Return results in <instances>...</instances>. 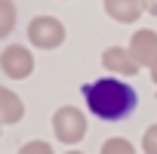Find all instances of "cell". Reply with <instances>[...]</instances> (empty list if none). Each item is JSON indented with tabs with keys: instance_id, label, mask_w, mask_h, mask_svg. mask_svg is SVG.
I'll return each instance as SVG.
<instances>
[{
	"instance_id": "cell-1",
	"label": "cell",
	"mask_w": 157,
	"mask_h": 154,
	"mask_svg": "<svg viewBox=\"0 0 157 154\" xmlns=\"http://www.w3.org/2000/svg\"><path fill=\"white\" fill-rule=\"evenodd\" d=\"M80 96L86 99L90 114L99 120H126L139 105V93L117 77H99L93 83H83Z\"/></svg>"
},
{
	"instance_id": "cell-7",
	"label": "cell",
	"mask_w": 157,
	"mask_h": 154,
	"mask_svg": "<svg viewBox=\"0 0 157 154\" xmlns=\"http://www.w3.org/2000/svg\"><path fill=\"white\" fill-rule=\"evenodd\" d=\"M102 6H105V13H108L114 22L129 25V22H136V19L142 16L145 0H102Z\"/></svg>"
},
{
	"instance_id": "cell-10",
	"label": "cell",
	"mask_w": 157,
	"mask_h": 154,
	"mask_svg": "<svg viewBox=\"0 0 157 154\" xmlns=\"http://www.w3.org/2000/svg\"><path fill=\"white\" fill-rule=\"evenodd\" d=\"M99 154H136V145H132L129 139H123V136H114V139H108V142L102 145Z\"/></svg>"
},
{
	"instance_id": "cell-15",
	"label": "cell",
	"mask_w": 157,
	"mask_h": 154,
	"mask_svg": "<svg viewBox=\"0 0 157 154\" xmlns=\"http://www.w3.org/2000/svg\"><path fill=\"white\" fill-rule=\"evenodd\" d=\"M68 154H83V151H68Z\"/></svg>"
},
{
	"instance_id": "cell-6",
	"label": "cell",
	"mask_w": 157,
	"mask_h": 154,
	"mask_svg": "<svg viewBox=\"0 0 157 154\" xmlns=\"http://www.w3.org/2000/svg\"><path fill=\"white\" fill-rule=\"evenodd\" d=\"M102 65H105V71H111L117 77H132L139 71V65H136V59L129 56L126 46H108L102 52Z\"/></svg>"
},
{
	"instance_id": "cell-13",
	"label": "cell",
	"mask_w": 157,
	"mask_h": 154,
	"mask_svg": "<svg viewBox=\"0 0 157 154\" xmlns=\"http://www.w3.org/2000/svg\"><path fill=\"white\" fill-rule=\"evenodd\" d=\"M145 10H148L151 16H157V0H145Z\"/></svg>"
},
{
	"instance_id": "cell-12",
	"label": "cell",
	"mask_w": 157,
	"mask_h": 154,
	"mask_svg": "<svg viewBox=\"0 0 157 154\" xmlns=\"http://www.w3.org/2000/svg\"><path fill=\"white\" fill-rule=\"evenodd\" d=\"M142 151L145 154H157V123H151L142 136Z\"/></svg>"
},
{
	"instance_id": "cell-14",
	"label": "cell",
	"mask_w": 157,
	"mask_h": 154,
	"mask_svg": "<svg viewBox=\"0 0 157 154\" xmlns=\"http://www.w3.org/2000/svg\"><path fill=\"white\" fill-rule=\"evenodd\" d=\"M151 80H154V83H157V62H154V65H151Z\"/></svg>"
},
{
	"instance_id": "cell-11",
	"label": "cell",
	"mask_w": 157,
	"mask_h": 154,
	"mask_svg": "<svg viewBox=\"0 0 157 154\" xmlns=\"http://www.w3.org/2000/svg\"><path fill=\"white\" fill-rule=\"evenodd\" d=\"M19 154H52V145L43 142V139H31V142H25L19 148Z\"/></svg>"
},
{
	"instance_id": "cell-4",
	"label": "cell",
	"mask_w": 157,
	"mask_h": 154,
	"mask_svg": "<svg viewBox=\"0 0 157 154\" xmlns=\"http://www.w3.org/2000/svg\"><path fill=\"white\" fill-rule=\"evenodd\" d=\"M0 68H3V74L13 77V80H25V77L34 74V56H31L28 46L10 43L3 52H0Z\"/></svg>"
},
{
	"instance_id": "cell-2",
	"label": "cell",
	"mask_w": 157,
	"mask_h": 154,
	"mask_svg": "<svg viewBox=\"0 0 157 154\" xmlns=\"http://www.w3.org/2000/svg\"><path fill=\"white\" fill-rule=\"evenodd\" d=\"M52 133L59 142L65 145H77L83 136H86V117L80 108H74V105H65L52 114Z\"/></svg>"
},
{
	"instance_id": "cell-16",
	"label": "cell",
	"mask_w": 157,
	"mask_h": 154,
	"mask_svg": "<svg viewBox=\"0 0 157 154\" xmlns=\"http://www.w3.org/2000/svg\"><path fill=\"white\" fill-rule=\"evenodd\" d=\"M0 126H3V123H0ZM0 133H3V129H0Z\"/></svg>"
},
{
	"instance_id": "cell-3",
	"label": "cell",
	"mask_w": 157,
	"mask_h": 154,
	"mask_svg": "<svg viewBox=\"0 0 157 154\" xmlns=\"http://www.w3.org/2000/svg\"><path fill=\"white\" fill-rule=\"evenodd\" d=\"M28 40L37 49H56L65 43V25L56 16H34L28 22Z\"/></svg>"
},
{
	"instance_id": "cell-8",
	"label": "cell",
	"mask_w": 157,
	"mask_h": 154,
	"mask_svg": "<svg viewBox=\"0 0 157 154\" xmlns=\"http://www.w3.org/2000/svg\"><path fill=\"white\" fill-rule=\"evenodd\" d=\"M25 117V102L6 90V87H0V123H19Z\"/></svg>"
},
{
	"instance_id": "cell-5",
	"label": "cell",
	"mask_w": 157,
	"mask_h": 154,
	"mask_svg": "<svg viewBox=\"0 0 157 154\" xmlns=\"http://www.w3.org/2000/svg\"><path fill=\"white\" fill-rule=\"evenodd\" d=\"M126 49H129V56L136 59L139 68H151V65L157 62V31H151V28L136 31Z\"/></svg>"
},
{
	"instance_id": "cell-9",
	"label": "cell",
	"mask_w": 157,
	"mask_h": 154,
	"mask_svg": "<svg viewBox=\"0 0 157 154\" xmlns=\"http://www.w3.org/2000/svg\"><path fill=\"white\" fill-rule=\"evenodd\" d=\"M16 28V3L13 0H0V40L10 37Z\"/></svg>"
}]
</instances>
